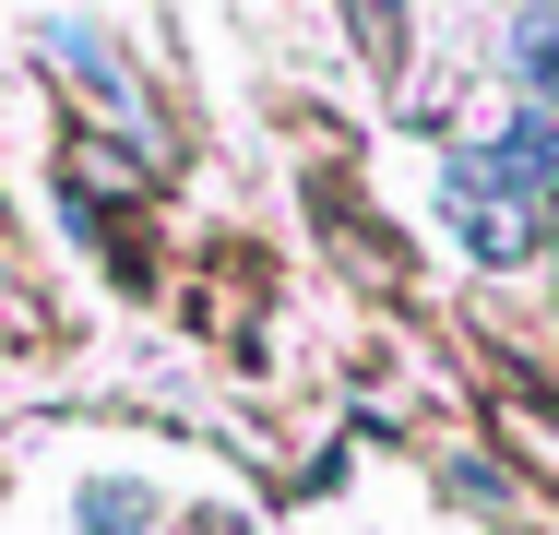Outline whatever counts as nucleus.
Returning a JSON list of instances; mask_svg holds the SVG:
<instances>
[{"instance_id":"nucleus-1","label":"nucleus","mask_w":559,"mask_h":535,"mask_svg":"<svg viewBox=\"0 0 559 535\" xmlns=\"http://www.w3.org/2000/svg\"><path fill=\"white\" fill-rule=\"evenodd\" d=\"M143 524V488H96V535H131Z\"/></svg>"}]
</instances>
